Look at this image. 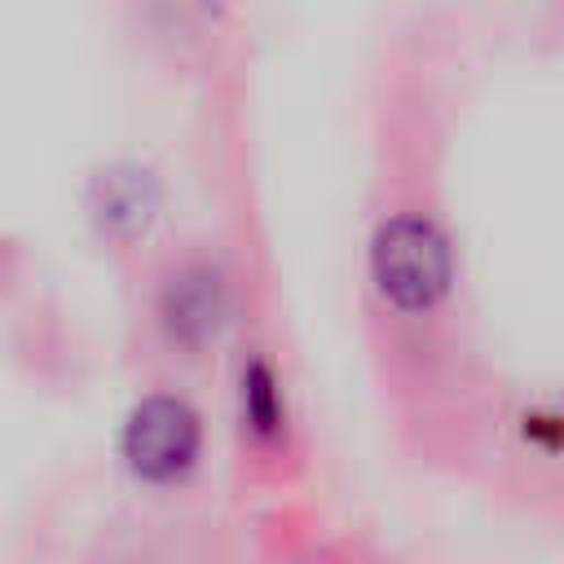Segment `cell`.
Listing matches in <instances>:
<instances>
[{"instance_id":"cell-6","label":"cell","mask_w":564,"mask_h":564,"mask_svg":"<svg viewBox=\"0 0 564 564\" xmlns=\"http://www.w3.org/2000/svg\"><path fill=\"white\" fill-rule=\"evenodd\" d=\"M516 441H520V454H529L538 467L564 463V397L529 401L516 414Z\"/></svg>"},{"instance_id":"cell-5","label":"cell","mask_w":564,"mask_h":564,"mask_svg":"<svg viewBox=\"0 0 564 564\" xmlns=\"http://www.w3.org/2000/svg\"><path fill=\"white\" fill-rule=\"evenodd\" d=\"M159 207V185L150 172H137V167H123V172H110L106 185H101V216H106V229L110 234H137L145 229V220L154 216Z\"/></svg>"},{"instance_id":"cell-1","label":"cell","mask_w":564,"mask_h":564,"mask_svg":"<svg viewBox=\"0 0 564 564\" xmlns=\"http://www.w3.org/2000/svg\"><path fill=\"white\" fill-rule=\"evenodd\" d=\"M366 273L383 308L401 317L436 313L454 291V242L436 216L401 207L383 216L366 247Z\"/></svg>"},{"instance_id":"cell-3","label":"cell","mask_w":564,"mask_h":564,"mask_svg":"<svg viewBox=\"0 0 564 564\" xmlns=\"http://www.w3.org/2000/svg\"><path fill=\"white\" fill-rule=\"evenodd\" d=\"M229 317H234V286H229V269L216 256L189 251L163 269L154 291V326L172 352L203 357L207 348L220 344Z\"/></svg>"},{"instance_id":"cell-2","label":"cell","mask_w":564,"mask_h":564,"mask_svg":"<svg viewBox=\"0 0 564 564\" xmlns=\"http://www.w3.org/2000/svg\"><path fill=\"white\" fill-rule=\"evenodd\" d=\"M203 449H207V423L185 392L150 388L128 405L119 427V458L141 485L154 489L185 485L203 467Z\"/></svg>"},{"instance_id":"cell-4","label":"cell","mask_w":564,"mask_h":564,"mask_svg":"<svg viewBox=\"0 0 564 564\" xmlns=\"http://www.w3.org/2000/svg\"><path fill=\"white\" fill-rule=\"evenodd\" d=\"M234 423H238L242 441L251 445V454H260V458H278L291 445V432H295L291 388H286V375L273 361V352L260 348V344L238 352V366H234Z\"/></svg>"}]
</instances>
